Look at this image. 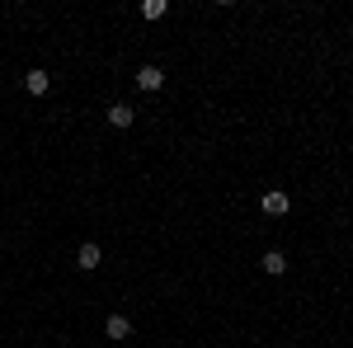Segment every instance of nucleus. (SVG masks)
Masks as SVG:
<instances>
[{"instance_id": "obj_1", "label": "nucleus", "mask_w": 353, "mask_h": 348, "mask_svg": "<svg viewBox=\"0 0 353 348\" xmlns=\"http://www.w3.org/2000/svg\"><path fill=\"white\" fill-rule=\"evenodd\" d=\"M259 207H264V216H283L292 207V198H288L283 188H264V193H259Z\"/></svg>"}, {"instance_id": "obj_2", "label": "nucleus", "mask_w": 353, "mask_h": 348, "mask_svg": "<svg viewBox=\"0 0 353 348\" xmlns=\"http://www.w3.org/2000/svg\"><path fill=\"white\" fill-rule=\"evenodd\" d=\"M161 85H165V71H161V66H141V71H137V90H141V94H156Z\"/></svg>"}, {"instance_id": "obj_3", "label": "nucleus", "mask_w": 353, "mask_h": 348, "mask_svg": "<svg viewBox=\"0 0 353 348\" xmlns=\"http://www.w3.org/2000/svg\"><path fill=\"white\" fill-rule=\"evenodd\" d=\"M99 264H104V249H99L94 240L76 249V268H85V273H90V268H99Z\"/></svg>"}, {"instance_id": "obj_4", "label": "nucleus", "mask_w": 353, "mask_h": 348, "mask_svg": "<svg viewBox=\"0 0 353 348\" xmlns=\"http://www.w3.org/2000/svg\"><path fill=\"white\" fill-rule=\"evenodd\" d=\"M48 85H52L48 71H28V76H24V90L33 94V99H43V94H48Z\"/></svg>"}, {"instance_id": "obj_5", "label": "nucleus", "mask_w": 353, "mask_h": 348, "mask_svg": "<svg viewBox=\"0 0 353 348\" xmlns=\"http://www.w3.org/2000/svg\"><path fill=\"white\" fill-rule=\"evenodd\" d=\"M104 334H109V339H128V334H132V320H128V316H109V320H104Z\"/></svg>"}, {"instance_id": "obj_6", "label": "nucleus", "mask_w": 353, "mask_h": 348, "mask_svg": "<svg viewBox=\"0 0 353 348\" xmlns=\"http://www.w3.org/2000/svg\"><path fill=\"white\" fill-rule=\"evenodd\" d=\"M132 118H137V113L128 104H113L109 108V127H118V132H123V127H132Z\"/></svg>"}, {"instance_id": "obj_7", "label": "nucleus", "mask_w": 353, "mask_h": 348, "mask_svg": "<svg viewBox=\"0 0 353 348\" xmlns=\"http://www.w3.org/2000/svg\"><path fill=\"white\" fill-rule=\"evenodd\" d=\"M165 14H170L165 0H141V19H146V24H156V19H165Z\"/></svg>"}, {"instance_id": "obj_8", "label": "nucleus", "mask_w": 353, "mask_h": 348, "mask_svg": "<svg viewBox=\"0 0 353 348\" xmlns=\"http://www.w3.org/2000/svg\"><path fill=\"white\" fill-rule=\"evenodd\" d=\"M264 273H269V278H278V273H288V259H283L278 249H269V254H264Z\"/></svg>"}]
</instances>
